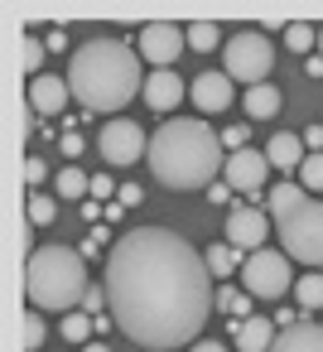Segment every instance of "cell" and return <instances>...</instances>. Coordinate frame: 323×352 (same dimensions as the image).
Here are the masks:
<instances>
[{"label":"cell","mask_w":323,"mask_h":352,"mask_svg":"<svg viewBox=\"0 0 323 352\" xmlns=\"http://www.w3.org/2000/svg\"><path fill=\"white\" fill-rule=\"evenodd\" d=\"M280 241L289 261H304L309 270H323V203H304L299 212L280 217Z\"/></svg>","instance_id":"8992f818"},{"label":"cell","mask_w":323,"mask_h":352,"mask_svg":"<svg viewBox=\"0 0 323 352\" xmlns=\"http://www.w3.org/2000/svg\"><path fill=\"white\" fill-rule=\"evenodd\" d=\"M39 58H44V49H39V34H25V54H20V68H25L30 78H39Z\"/></svg>","instance_id":"4316f807"},{"label":"cell","mask_w":323,"mask_h":352,"mask_svg":"<svg viewBox=\"0 0 323 352\" xmlns=\"http://www.w3.org/2000/svg\"><path fill=\"white\" fill-rule=\"evenodd\" d=\"M150 169H155V184L174 188V193H193V188H212L217 174L227 169L222 160V135L208 126V121H193V116H174L164 121L155 135H150Z\"/></svg>","instance_id":"7a4b0ae2"},{"label":"cell","mask_w":323,"mask_h":352,"mask_svg":"<svg viewBox=\"0 0 323 352\" xmlns=\"http://www.w3.org/2000/svg\"><path fill=\"white\" fill-rule=\"evenodd\" d=\"M222 58H227V68H222V73H227L232 82H246V87H260V82H270L275 49H270V39H265L260 30H236V34L227 39Z\"/></svg>","instance_id":"5b68a950"},{"label":"cell","mask_w":323,"mask_h":352,"mask_svg":"<svg viewBox=\"0 0 323 352\" xmlns=\"http://www.w3.org/2000/svg\"><path fill=\"white\" fill-rule=\"evenodd\" d=\"M63 78L87 111H111V116L145 92L140 54L126 49L121 39H87L82 49H73Z\"/></svg>","instance_id":"3957f363"},{"label":"cell","mask_w":323,"mask_h":352,"mask_svg":"<svg viewBox=\"0 0 323 352\" xmlns=\"http://www.w3.org/2000/svg\"><path fill=\"white\" fill-rule=\"evenodd\" d=\"M280 107H285V97H280L275 82L246 87V116H251V121H270V116H280Z\"/></svg>","instance_id":"ac0fdd59"},{"label":"cell","mask_w":323,"mask_h":352,"mask_svg":"<svg viewBox=\"0 0 323 352\" xmlns=\"http://www.w3.org/2000/svg\"><path fill=\"white\" fill-rule=\"evenodd\" d=\"M270 352H323V323L299 318L294 328H280V338H275Z\"/></svg>","instance_id":"9a60e30c"},{"label":"cell","mask_w":323,"mask_h":352,"mask_svg":"<svg viewBox=\"0 0 323 352\" xmlns=\"http://www.w3.org/2000/svg\"><path fill=\"white\" fill-rule=\"evenodd\" d=\"M208 193H212V203H227V198H232V188H227V184H212Z\"/></svg>","instance_id":"74e56055"},{"label":"cell","mask_w":323,"mask_h":352,"mask_svg":"<svg viewBox=\"0 0 323 352\" xmlns=\"http://www.w3.org/2000/svg\"><path fill=\"white\" fill-rule=\"evenodd\" d=\"M227 246H236V251H246V256H256V251H265V236H270V217L256 208V203H246V208H232L227 212Z\"/></svg>","instance_id":"30bf717a"},{"label":"cell","mask_w":323,"mask_h":352,"mask_svg":"<svg viewBox=\"0 0 323 352\" xmlns=\"http://www.w3.org/2000/svg\"><path fill=\"white\" fill-rule=\"evenodd\" d=\"M140 198H145V188H140V184H126V188H121V208H135Z\"/></svg>","instance_id":"d590c367"},{"label":"cell","mask_w":323,"mask_h":352,"mask_svg":"<svg viewBox=\"0 0 323 352\" xmlns=\"http://www.w3.org/2000/svg\"><path fill=\"white\" fill-rule=\"evenodd\" d=\"M25 294L34 309H73L78 299L92 294L87 285V261L73 246H34L25 261Z\"/></svg>","instance_id":"277c9868"},{"label":"cell","mask_w":323,"mask_h":352,"mask_svg":"<svg viewBox=\"0 0 323 352\" xmlns=\"http://www.w3.org/2000/svg\"><path fill=\"white\" fill-rule=\"evenodd\" d=\"M294 299H299L304 309H323V275H318V270L299 275V280H294Z\"/></svg>","instance_id":"7402d4cb"},{"label":"cell","mask_w":323,"mask_h":352,"mask_svg":"<svg viewBox=\"0 0 323 352\" xmlns=\"http://www.w3.org/2000/svg\"><path fill=\"white\" fill-rule=\"evenodd\" d=\"M265 160H270V169H285V174H299V164L309 160L304 155V140L299 135H270V145H265Z\"/></svg>","instance_id":"2e32d148"},{"label":"cell","mask_w":323,"mask_h":352,"mask_svg":"<svg viewBox=\"0 0 323 352\" xmlns=\"http://www.w3.org/2000/svg\"><path fill=\"white\" fill-rule=\"evenodd\" d=\"M285 44L309 58V49H318V30L313 25H285Z\"/></svg>","instance_id":"d4e9b609"},{"label":"cell","mask_w":323,"mask_h":352,"mask_svg":"<svg viewBox=\"0 0 323 352\" xmlns=\"http://www.w3.org/2000/svg\"><path fill=\"white\" fill-rule=\"evenodd\" d=\"M44 174H49V164H44L39 155H30V160H25V184H30L34 193H39V184H44Z\"/></svg>","instance_id":"4dcf8cb0"},{"label":"cell","mask_w":323,"mask_h":352,"mask_svg":"<svg viewBox=\"0 0 323 352\" xmlns=\"http://www.w3.org/2000/svg\"><path fill=\"white\" fill-rule=\"evenodd\" d=\"M68 97H73L68 78H54V73L30 78V111H39V116H58V111L68 107Z\"/></svg>","instance_id":"4fadbf2b"},{"label":"cell","mask_w":323,"mask_h":352,"mask_svg":"<svg viewBox=\"0 0 323 352\" xmlns=\"http://www.w3.org/2000/svg\"><path fill=\"white\" fill-rule=\"evenodd\" d=\"M102 289L111 323L150 352L193 347L198 328L217 309L208 256L169 227H131L107 251Z\"/></svg>","instance_id":"6da1fadb"},{"label":"cell","mask_w":323,"mask_h":352,"mask_svg":"<svg viewBox=\"0 0 323 352\" xmlns=\"http://www.w3.org/2000/svg\"><path fill=\"white\" fill-rule=\"evenodd\" d=\"M87 333H92V318H87V314H68V318H63V338H68V342H82Z\"/></svg>","instance_id":"f1b7e54d"},{"label":"cell","mask_w":323,"mask_h":352,"mask_svg":"<svg viewBox=\"0 0 323 352\" xmlns=\"http://www.w3.org/2000/svg\"><path fill=\"white\" fill-rule=\"evenodd\" d=\"M265 174H270L265 150H236V155H227L222 184H227V188H236V193H256V188L265 184Z\"/></svg>","instance_id":"8fae6325"},{"label":"cell","mask_w":323,"mask_h":352,"mask_svg":"<svg viewBox=\"0 0 323 352\" xmlns=\"http://www.w3.org/2000/svg\"><path fill=\"white\" fill-rule=\"evenodd\" d=\"M275 318H241L236 323V352H270L275 347Z\"/></svg>","instance_id":"e0dca14e"},{"label":"cell","mask_w":323,"mask_h":352,"mask_svg":"<svg viewBox=\"0 0 323 352\" xmlns=\"http://www.w3.org/2000/svg\"><path fill=\"white\" fill-rule=\"evenodd\" d=\"M82 352H111V347H107V342H87Z\"/></svg>","instance_id":"ab89813d"},{"label":"cell","mask_w":323,"mask_h":352,"mask_svg":"<svg viewBox=\"0 0 323 352\" xmlns=\"http://www.w3.org/2000/svg\"><path fill=\"white\" fill-rule=\"evenodd\" d=\"M25 212H30V222H34V227H49V222L58 217V208H54V198H44V193H30V203H25Z\"/></svg>","instance_id":"484cf974"},{"label":"cell","mask_w":323,"mask_h":352,"mask_svg":"<svg viewBox=\"0 0 323 352\" xmlns=\"http://www.w3.org/2000/svg\"><path fill=\"white\" fill-rule=\"evenodd\" d=\"M203 256H208V270H212V280H227V275H232L236 265H246V261H241V251H236V246H227V241L208 246Z\"/></svg>","instance_id":"ffe728a7"},{"label":"cell","mask_w":323,"mask_h":352,"mask_svg":"<svg viewBox=\"0 0 323 352\" xmlns=\"http://www.w3.org/2000/svg\"><path fill=\"white\" fill-rule=\"evenodd\" d=\"M97 150H102L107 164L126 169V164H135L140 155H150V135H145V126H135L131 116H111V121L102 126V135H97Z\"/></svg>","instance_id":"ba28073f"},{"label":"cell","mask_w":323,"mask_h":352,"mask_svg":"<svg viewBox=\"0 0 323 352\" xmlns=\"http://www.w3.org/2000/svg\"><path fill=\"white\" fill-rule=\"evenodd\" d=\"M25 352H39V342H44V318H39V309L34 314H25Z\"/></svg>","instance_id":"83f0119b"},{"label":"cell","mask_w":323,"mask_h":352,"mask_svg":"<svg viewBox=\"0 0 323 352\" xmlns=\"http://www.w3.org/2000/svg\"><path fill=\"white\" fill-rule=\"evenodd\" d=\"M246 304H251V294H232V285L217 289V309L222 314H246Z\"/></svg>","instance_id":"f546056e"},{"label":"cell","mask_w":323,"mask_h":352,"mask_svg":"<svg viewBox=\"0 0 323 352\" xmlns=\"http://www.w3.org/2000/svg\"><path fill=\"white\" fill-rule=\"evenodd\" d=\"M188 49L193 54H208V49H227V44H222V30L203 20V25H188Z\"/></svg>","instance_id":"603a6c76"},{"label":"cell","mask_w":323,"mask_h":352,"mask_svg":"<svg viewBox=\"0 0 323 352\" xmlns=\"http://www.w3.org/2000/svg\"><path fill=\"white\" fill-rule=\"evenodd\" d=\"M102 246H107V227H92V232H87V241H82V256H97Z\"/></svg>","instance_id":"d6a6232c"},{"label":"cell","mask_w":323,"mask_h":352,"mask_svg":"<svg viewBox=\"0 0 323 352\" xmlns=\"http://www.w3.org/2000/svg\"><path fill=\"white\" fill-rule=\"evenodd\" d=\"M188 352H227V347H222V342H212V338H208V342H193V347H188Z\"/></svg>","instance_id":"f35d334b"},{"label":"cell","mask_w":323,"mask_h":352,"mask_svg":"<svg viewBox=\"0 0 323 352\" xmlns=\"http://www.w3.org/2000/svg\"><path fill=\"white\" fill-rule=\"evenodd\" d=\"M222 150H232V155L246 150V126H227V131H222Z\"/></svg>","instance_id":"1f68e13d"},{"label":"cell","mask_w":323,"mask_h":352,"mask_svg":"<svg viewBox=\"0 0 323 352\" xmlns=\"http://www.w3.org/2000/svg\"><path fill=\"white\" fill-rule=\"evenodd\" d=\"M188 97H193V107L198 111H227L232 107V78L227 73H203V78H193V87H188Z\"/></svg>","instance_id":"5bb4252c"},{"label":"cell","mask_w":323,"mask_h":352,"mask_svg":"<svg viewBox=\"0 0 323 352\" xmlns=\"http://www.w3.org/2000/svg\"><path fill=\"white\" fill-rule=\"evenodd\" d=\"M87 193H92V179H87L78 164L58 169V198H87Z\"/></svg>","instance_id":"44dd1931"},{"label":"cell","mask_w":323,"mask_h":352,"mask_svg":"<svg viewBox=\"0 0 323 352\" xmlns=\"http://www.w3.org/2000/svg\"><path fill=\"white\" fill-rule=\"evenodd\" d=\"M63 155H68V160H78V155H82V135H78V131H68V135H63Z\"/></svg>","instance_id":"e575fe53"},{"label":"cell","mask_w":323,"mask_h":352,"mask_svg":"<svg viewBox=\"0 0 323 352\" xmlns=\"http://www.w3.org/2000/svg\"><path fill=\"white\" fill-rule=\"evenodd\" d=\"M304 73H309V78H323V58L309 54V58H304Z\"/></svg>","instance_id":"8d00e7d4"},{"label":"cell","mask_w":323,"mask_h":352,"mask_svg":"<svg viewBox=\"0 0 323 352\" xmlns=\"http://www.w3.org/2000/svg\"><path fill=\"white\" fill-rule=\"evenodd\" d=\"M304 203H309V193H304L299 184H275V188H270V217H275V222L289 217V212H299Z\"/></svg>","instance_id":"d6986e66"},{"label":"cell","mask_w":323,"mask_h":352,"mask_svg":"<svg viewBox=\"0 0 323 352\" xmlns=\"http://www.w3.org/2000/svg\"><path fill=\"white\" fill-rule=\"evenodd\" d=\"M111 193H116L111 174H97V179H92V198H111Z\"/></svg>","instance_id":"836d02e7"},{"label":"cell","mask_w":323,"mask_h":352,"mask_svg":"<svg viewBox=\"0 0 323 352\" xmlns=\"http://www.w3.org/2000/svg\"><path fill=\"white\" fill-rule=\"evenodd\" d=\"M318 58H323V25H318Z\"/></svg>","instance_id":"60d3db41"},{"label":"cell","mask_w":323,"mask_h":352,"mask_svg":"<svg viewBox=\"0 0 323 352\" xmlns=\"http://www.w3.org/2000/svg\"><path fill=\"white\" fill-rule=\"evenodd\" d=\"M183 49H188V30H179V25H169V20L140 30V58L150 63V73L174 68V58H179Z\"/></svg>","instance_id":"9c48e42d"},{"label":"cell","mask_w":323,"mask_h":352,"mask_svg":"<svg viewBox=\"0 0 323 352\" xmlns=\"http://www.w3.org/2000/svg\"><path fill=\"white\" fill-rule=\"evenodd\" d=\"M299 188L304 193H323V150H309V160L299 164Z\"/></svg>","instance_id":"cb8c5ba5"},{"label":"cell","mask_w":323,"mask_h":352,"mask_svg":"<svg viewBox=\"0 0 323 352\" xmlns=\"http://www.w3.org/2000/svg\"><path fill=\"white\" fill-rule=\"evenodd\" d=\"M140 97H145L150 111H174V107L188 97V82H183L174 68H159V73L145 78V92H140Z\"/></svg>","instance_id":"7c38bea8"},{"label":"cell","mask_w":323,"mask_h":352,"mask_svg":"<svg viewBox=\"0 0 323 352\" xmlns=\"http://www.w3.org/2000/svg\"><path fill=\"white\" fill-rule=\"evenodd\" d=\"M241 285H246V294L251 299H285L289 289H294V275H289V256L285 251H256V256H246V265H241Z\"/></svg>","instance_id":"52a82bcc"}]
</instances>
